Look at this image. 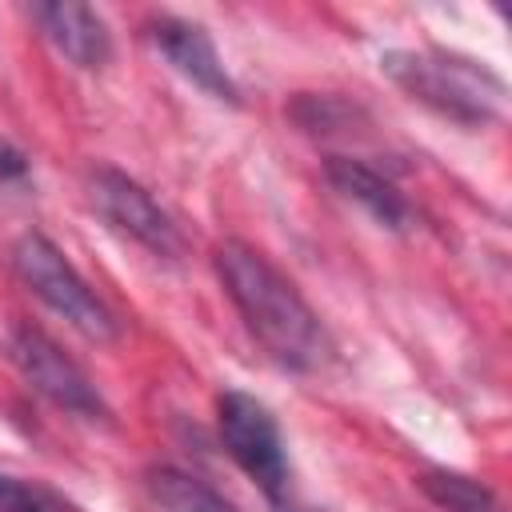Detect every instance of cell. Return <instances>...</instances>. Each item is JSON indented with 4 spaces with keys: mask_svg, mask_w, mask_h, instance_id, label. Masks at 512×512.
Masks as SVG:
<instances>
[{
    "mask_svg": "<svg viewBox=\"0 0 512 512\" xmlns=\"http://www.w3.org/2000/svg\"><path fill=\"white\" fill-rule=\"evenodd\" d=\"M212 268L268 360L288 372H316L332 360V336L324 320L260 248L244 240H220Z\"/></svg>",
    "mask_w": 512,
    "mask_h": 512,
    "instance_id": "cell-1",
    "label": "cell"
},
{
    "mask_svg": "<svg viewBox=\"0 0 512 512\" xmlns=\"http://www.w3.org/2000/svg\"><path fill=\"white\" fill-rule=\"evenodd\" d=\"M380 72L416 104L464 128H484L504 120L508 84L484 60L444 48H392L380 56Z\"/></svg>",
    "mask_w": 512,
    "mask_h": 512,
    "instance_id": "cell-2",
    "label": "cell"
},
{
    "mask_svg": "<svg viewBox=\"0 0 512 512\" xmlns=\"http://www.w3.org/2000/svg\"><path fill=\"white\" fill-rule=\"evenodd\" d=\"M216 428L224 452L236 460V468L264 492V500L276 512H304L292 484L288 448L280 436V424L264 400L240 388H224L216 396Z\"/></svg>",
    "mask_w": 512,
    "mask_h": 512,
    "instance_id": "cell-3",
    "label": "cell"
},
{
    "mask_svg": "<svg viewBox=\"0 0 512 512\" xmlns=\"http://www.w3.org/2000/svg\"><path fill=\"white\" fill-rule=\"evenodd\" d=\"M12 268L20 284L44 300L60 320H68L80 336L108 344L116 340V316L112 308L96 296V288L76 272V264L44 236V232H24L12 244Z\"/></svg>",
    "mask_w": 512,
    "mask_h": 512,
    "instance_id": "cell-4",
    "label": "cell"
},
{
    "mask_svg": "<svg viewBox=\"0 0 512 512\" xmlns=\"http://www.w3.org/2000/svg\"><path fill=\"white\" fill-rule=\"evenodd\" d=\"M8 360L16 364V372L24 376V384L44 396L48 404H56L68 416L80 420H108L112 408L104 404L100 388L88 380V372L36 324H16L8 332Z\"/></svg>",
    "mask_w": 512,
    "mask_h": 512,
    "instance_id": "cell-5",
    "label": "cell"
},
{
    "mask_svg": "<svg viewBox=\"0 0 512 512\" xmlns=\"http://www.w3.org/2000/svg\"><path fill=\"white\" fill-rule=\"evenodd\" d=\"M88 188V204L96 208L100 220H108L120 236H128L132 244L148 248L160 260H180L184 256V232L180 224L156 204V196L132 180L128 172L112 168V164H96L84 180Z\"/></svg>",
    "mask_w": 512,
    "mask_h": 512,
    "instance_id": "cell-6",
    "label": "cell"
},
{
    "mask_svg": "<svg viewBox=\"0 0 512 512\" xmlns=\"http://www.w3.org/2000/svg\"><path fill=\"white\" fill-rule=\"evenodd\" d=\"M144 36L200 92H208L212 100H224V104H240L236 80L228 76L212 36L196 20H184V16H172V12H156V16L144 20Z\"/></svg>",
    "mask_w": 512,
    "mask_h": 512,
    "instance_id": "cell-7",
    "label": "cell"
},
{
    "mask_svg": "<svg viewBox=\"0 0 512 512\" xmlns=\"http://www.w3.org/2000/svg\"><path fill=\"white\" fill-rule=\"evenodd\" d=\"M32 20L40 24V32L48 36V44L72 60L76 68H104L112 60V32L104 24V16L88 4H72V0H56V4H32Z\"/></svg>",
    "mask_w": 512,
    "mask_h": 512,
    "instance_id": "cell-8",
    "label": "cell"
},
{
    "mask_svg": "<svg viewBox=\"0 0 512 512\" xmlns=\"http://www.w3.org/2000/svg\"><path fill=\"white\" fill-rule=\"evenodd\" d=\"M324 176H328V184H332L344 200L360 204L380 228L404 232V228L412 224V204L404 200V192H400L380 168H372L368 160L332 152V156H324Z\"/></svg>",
    "mask_w": 512,
    "mask_h": 512,
    "instance_id": "cell-9",
    "label": "cell"
},
{
    "mask_svg": "<svg viewBox=\"0 0 512 512\" xmlns=\"http://www.w3.org/2000/svg\"><path fill=\"white\" fill-rule=\"evenodd\" d=\"M144 488L156 500L160 512H240L232 500H224L208 480L172 468V464H156L144 472Z\"/></svg>",
    "mask_w": 512,
    "mask_h": 512,
    "instance_id": "cell-10",
    "label": "cell"
},
{
    "mask_svg": "<svg viewBox=\"0 0 512 512\" xmlns=\"http://www.w3.org/2000/svg\"><path fill=\"white\" fill-rule=\"evenodd\" d=\"M288 116H292V124L300 128V132H308V136H340V132H348L356 120H368V112L360 108V104H352V100H344V96H336V92H296L292 96V104H288Z\"/></svg>",
    "mask_w": 512,
    "mask_h": 512,
    "instance_id": "cell-11",
    "label": "cell"
},
{
    "mask_svg": "<svg viewBox=\"0 0 512 512\" xmlns=\"http://www.w3.org/2000/svg\"><path fill=\"white\" fill-rule=\"evenodd\" d=\"M420 488L444 512H504L496 492L484 480H476L468 472H456V468H428L420 476Z\"/></svg>",
    "mask_w": 512,
    "mask_h": 512,
    "instance_id": "cell-12",
    "label": "cell"
},
{
    "mask_svg": "<svg viewBox=\"0 0 512 512\" xmlns=\"http://www.w3.org/2000/svg\"><path fill=\"white\" fill-rule=\"evenodd\" d=\"M0 512H84V508L40 480L0 472Z\"/></svg>",
    "mask_w": 512,
    "mask_h": 512,
    "instance_id": "cell-13",
    "label": "cell"
},
{
    "mask_svg": "<svg viewBox=\"0 0 512 512\" xmlns=\"http://www.w3.org/2000/svg\"><path fill=\"white\" fill-rule=\"evenodd\" d=\"M28 176V156L0 140V184H20Z\"/></svg>",
    "mask_w": 512,
    "mask_h": 512,
    "instance_id": "cell-14",
    "label": "cell"
}]
</instances>
